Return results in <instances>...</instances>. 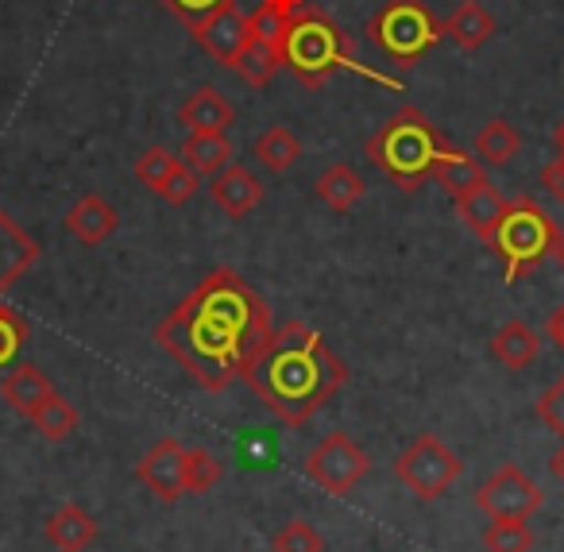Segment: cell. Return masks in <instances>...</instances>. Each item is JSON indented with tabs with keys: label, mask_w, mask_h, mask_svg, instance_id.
Here are the masks:
<instances>
[{
	"label": "cell",
	"mask_w": 564,
	"mask_h": 552,
	"mask_svg": "<svg viewBox=\"0 0 564 552\" xmlns=\"http://www.w3.org/2000/svg\"><path fill=\"white\" fill-rule=\"evenodd\" d=\"M271 305L236 271L205 274L155 328V340L202 390H228L271 340Z\"/></svg>",
	"instance_id": "obj_1"
},
{
	"label": "cell",
	"mask_w": 564,
	"mask_h": 552,
	"mask_svg": "<svg viewBox=\"0 0 564 552\" xmlns=\"http://www.w3.org/2000/svg\"><path fill=\"white\" fill-rule=\"evenodd\" d=\"M240 379L282 425L302 429L340 394L348 382V364L325 344L317 328L291 321L274 328Z\"/></svg>",
	"instance_id": "obj_2"
},
{
	"label": "cell",
	"mask_w": 564,
	"mask_h": 552,
	"mask_svg": "<svg viewBox=\"0 0 564 552\" xmlns=\"http://www.w3.org/2000/svg\"><path fill=\"white\" fill-rule=\"evenodd\" d=\"M279 58H282V66L310 89L329 86V78L337 71H352V74H360V78L376 82V86L402 89L399 78L376 71V66H364L360 58H356L352 35H348L325 9L310 4V0L294 12L291 28H286V35H282Z\"/></svg>",
	"instance_id": "obj_3"
},
{
	"label": "cell",
	"mask_w": 564,
	"mask_h": 552,
	"mask_svg": "<svg viewBox=\"0 0 564 552\" xmlns=\"http://www.w3.org/2000/svg\"><path fill=\"white\" fill-rule=\"evenodd\" d=\"M445 151V136L430 125L422 109L406 105L399 109L368 143H364V155L387 174L399 190L417 194L425 182L433 178V163Z\"/></svg>",
	"instance_id": "obj_4"
},
{
	"label": "cell",
	"mask_w": 564,
	"mask_h": 552,
	"mask_svg": "<svg viewBox=\"0 0 564 552\" xmlns=\"http://www.w3.org/2000/svg\"><path fill=\"white\" fill-rule=\"evenodd\" d=\"M561 236L556 220L541 209L533 197H510L502 220L495 228V236L487 240V248L502 259V279L507 286H514L522 274L538 271L545 259H553V243Z\"/></svg>",
	"instance_id": "obj_5"
},
{
	"label": "cell",
	"mask_w": 564,
	"mask_h": 552,
	"mask_svg": "<svg viewBox=\"0 0 564 552\" xmlns=\"http://www.w3.org/2000/svg\"><path fill=\"white\" fill-rule=\"evenodd\" d=\"M368 40L399 71H410L445 40V20H437V12L425 0H387L368 20Z\"/></svg>",
	"instance_id": "obj_6"
},
{
	"label": "cell",
	"mask_w": 564,
	"mask_h": 552,
	"mask_svg": "<svg viewBox=\"0 0 564 552\" xmlns=\"http://www.w3.org/2000/svg\"><path fill=\"white\" fill-rule=\"evenodd\" d=\"M464 464L445 441H437L433 433H422L399 459H394V475L399 483H406L422 502H433V498L448 495L453 483L460 479Z\"/></svg>",
	"instance_id": "obj_7"
},
{
	"label": "cell",
	"mask_w": 564,
	"mask_h": 552,
	"mask_svg": "<svg viewBox=\"0 0 564 552\" xmlns=\"http://www.w3.org/2000/svg\"><path fill=\"white\" fill-rule=\"evenodd\" d=\"M371 459L348 433H329L306 456V479H314L329 495H352L368 475Z\"/></svg>",
	"instance_id": "obj_8"
},
{
	"label": "cell",
	"mask_w": 564,
	"mask_h": 552,
	"mask_svg": "<svg viewBox=\"0 0 564 552\" xmlns=\"http://www.w3.org/2000/svg\"><path fill=\"white\" fill-rule=\"evenodd\" d=\"M476 506L491 521H530L545 506V490L518 464H502L487 483H479Z\"/></svg>",
	"instance_id": "obj_9"
},
{
	"label": "cell",
	"mask_w": 564,
	"mask_h": 552,
	"mask_svg": "<svg viewBox=\"0 0 564 552\" xmlns=\"http://www.w3.org/2000/svg\"><path fill=\"white\" fill-rule=\"evenodd\" d=\"M135 475L159 502H178L186 495V444L178 436L155 441L135 464Z\"/></svg>",
	"instance_id": "obj_10"
},
{
	"label": "cell",
	"mask_w": 564,
	"mask_h": 552,
	"mask_svg": "<svg viewBox=\"0 0 564 552\" xmlns=\"http://www.w3.org/2000/svg\"><path fill=\"white\" fill-rule=\"evenodd\" d=\"M267 186L248 171V166H225L220 174H213L209 182V197L225 217L243 220L259 202H263Z\"/></svg>",
	"instance_id": "obj_11"
},
{
	"label": "cell",
	"mask_w": 564,
	"mask_h": 552,
	"mask_svg": "<svg viewBox=\"0 0 564 552\" xmlns=\"http://www.w3.org/2000/svg\"><path fill=\"white\" fill-rule=\"evenodd\" d=\"M35 263H40V243L0 205V297H4V290L17 286Z\"/></svg>",
	"instance_id": "obj_12"
},
{
	"label": "cell",
	"mask_w": 564,
	"mask_h": 552,
	"mask_svg": "<svg viewBox=\"0 0 564 552\" xmlns=\"http://www.w3.org/2000/svg\"><path fill=\"white\" fill-rule=\"evenodd\" d=\"M194 40L209 51L217 63L232 66V58L243 51V43L251 40V28H248V12L236 4V9L217 12L213 20H205L202 28H194Z\"/></svg>",
	"instance_id": "obj_13"
},
{
	"label": "cell",
	"mask_w": 564,
	"mask_h": 552,
	"mask_svg": "<svg viewBox=\"0 0 564 552\" xmlns=\"http://www.w3.org/2000/svg\"><path fill=\"white\" fill-rule=\"evenodd\" d=\"M117 225H120V213L112 209L101 194L78 197L74 209L66 213V232H70L74 240L86 243V248H101V243L117 232Z\"/></svg>",
	"instance_id": "obj_14"
},
{
	"label": "cell",
	"mask_w": 564,
	"mask_h": 552,
	"mask_svg": "<svg viewBox=\"0 0 564 552\" xmlns=\"http://www.w3.org/2000/svg\"><path fill=\"white\" fill-rule=\"evenodd\" d=\"M51 394H58L55 382H51L47 371L35 367V364L12 367V371L0 379V398H4L17 413H24V418H32V413L40 410Z\"/></svg>",
	"instance_id": "obj_15"
},
{
	"label": "cell",
	"mask_w": 564,
	"mask_h": 552,
	"mask_svg": "<svg viewBox=\"0 0 564 552\" xmlns=\"http://www.w3.org/2000/svg\"><path fill=\"white\" fill-rule=\"evenodd\" d=\"M502 209H507V197H502L491 182H484V186H476L464 197H456V217H460V225L468 228L471 236H479L484 243L491 240L495 228H499Z\"/></svg>",
	"instance_id": "obj_16"
},
{
	"label": "cell",
	"mask_w": 564,
	"mask_h": 552,
	"mask_svg": "<svg viewBox=\"0 0 564 552\" xmlns=\"http://www.w3.org/2000/svg\"><path fill=\"white\" fill-rule=\"evenodd\" d=\"M97 533H101L97 518L82 510L78 502L58 506V510L47 518V541L55 544L58 552H86L89 544L97 541Z\"/></svg>",
	"instance_id": "obj_17"
},
{
	"label": "cell",
	"mask_w": 564,
	"mask_h": 552,
	"mask_svg": "<svg viewBox=\"0 0 564 552\" xmlns=\"http://www.w3.org/2000/svg\"><path fill=\"white\" fill-rule=\"evenodd\" d=\"M178 120L189 132H228L236 125V109L213 86H202L182 101Z\"/></svg>",
	"instance_id": "obj_18"
},
{
	"label": "cell",
	"mask_w": 564,
	"mask_h": 552,
	"mask_svg": "<svg viewBox=\"0 0 564 552\" xmlns=\"http://www.w3.org/2000/svg\"><path fill=\"white\" fill-rule=\"evenodd\" d=\"M495 32H499V24H495V17L479 4V0H460V4L445 17V35L460 51H479Z\"/></svg>",
	"instance_id": "obj_19"
},
{
	"label": "cell",
	"mask_w": 564,
	"mask_h": 552,
	"mask_svg": "<svg viewBox=\"0 0 564 552\" xmlns=\"http://www.w3.org/2000/svg\"><path fill=\"white\" fill-rule=\"evenodd\" d=\"M232 155L236 148L225 132H189L178 151V159L194 174H220L225 166H232Z\"/></svg>",
	"instance_id": "obj_20"
},
{
	"label": "cell",
	"mask_w": 564,
	"mask_h": 552,
	"mask_svg": "<svg viewBox=\"0 0 564 552\" xmlns=\"http://www.w3.org/2000/svg\"><path fill=\"white\" fill-rule=\"evenodd\" d=\"M433 178H437V186H445L453 197H464L468 190L484 186L487 171L476 155H468V151H460V148H448L445 143V151H441L437 163H433Z\"/></svg>",
	"instance_id": "obj_21"
},
{
	"label": "cell",
	"mask_w": 564,
	"mask_h": 552,
	"mask_svg": "<svg viewBox=\"0 0 564 552\" xmlns=\"http://www.w3.org/2000/svg\"><path fill=\"white\" fill-rule=\"evenodd\" d=\"M491 356L499 359L502 367H510V371H522V367H530L533 359L541 356V336L533 333L525 321H507V325L491 336Z\"/></svg>",
	"instance_id": "obj_22"
},
{
	"label": "cell",
	"mask_w": 564,
	"mask_h": 552,
	"mask_svg": "<svg viewBox=\"0 0 564 552\" xmlns=\"http://www.w3.org/2000/svg\"><path fill=\"white\" fill-rule=\"evenodd\" d=\"M317 197H322L325 205H329L333 213H352L356 205H360V197L368 194V182H364V174L356 171V166L348 163H333L329 171L317 178Z\"/></svg>",
	"instance_id": "obj_23"
},
{
	"label": "cell",
	"mask_w": 564,
	"mask_h": 552,
	"mask_svg": "<svg viewBox=\"0 0 564 552\" xmlns=\"http://www.w3.org/2000/svg\"><path fill=\"white\" fill-rule=\"evenodd\" d=\"M302 4H306V0H259V9L248 17L251 35H256L259 43H267V47L279 51L282 47V35H286L294 12H299Z\"/></svg>",
	"instance_id": "obj_24"
},
{
	"label": "cell",
	"mask_w": 564,
	"mask_h": 552,
	"mask_svg": "<svg viewBox=\"0 0 564 552\" xmlns=\"http://www.w3.org/2000/svg\"><path fill=\"white\" fill-rule=\"evenodd\" d=\"M256 159L263 171L271 174H286L294 163L302 159V143L299 136L291 132V128H282V125H271L263 136L256 140Z\"/></svg>",
	"instance_id": "obj_25"
},
{
	"label": "cell",
	"mask_w": 564,
	"mask_h": 552,
	"mask_svg": "<svg viewBox=\"0 0 564 552\" xmlns=\"http://www.w3.org/2000/svg\"><path fill=\"white\" fill-rule=\"evenodd\" d=\"M522 151V136H518V128L510 125V120H502V117H495V120H487L484 128H479V136H476V155L484 159V163H491V166H507L510 159Z\"/></svg>",
	"instance_id": "obj_26"
},
{
	"label": "cell",
	"mask_w": 564,
	"mask_h": 552,
	"mask_svg": "<svg viewBox=\"0 0 564 552\" xmlns=\"http://www.w3.org/2000/svg\"><path fill=\"white\" fill-rule=\"evenodd\" d=\"M282 66V58H279V51L274 47H267V43H259L256 35H251L248 43H243V51L232 58V66L228 71H236L240 74L248 86H267V82L274 78V71Z\"/></svg>",
	"instance_id": "obj_27"
},
{
	"label": "cell",
	"mask_w": 564,
	"mask_h": 552,
	"mask_svg": "<svg viewBox=\"0 0 564 552\" xmlns=\"http://www.w3.org/2000/svg\"><path fill=\"white\" fill-rule=\"evenodd\" d=\"M78 421H82L78 410H74L63 394H51L47 402L32 413V425L40 429V436H43V441H55V444L78 433Z\"/></svg>",
	"instance_id": "obj_28"
},
{
	"label": "cell",
	"mask_w": 564,
	"mask_h": 552,
	"mask_svg": "<svg viewBox=\"0 0 564 552\" xmlns=\"http://www.w3.org/2000/svg\"><path fill=\"white\" fill-rule=\"evenodd\" d=\"M225 479V464L209 448H186V495H209Z\"/></svg>",
	"instance_id": "obj_29"
},
{
	"label": "cell",
	"mask_w": 564,
	"mask_h": 552,
	"mask_svg": "<svg viewBox=\"0 0 564 552\" xmlns=\"http://www.w3.org/2000/svg\"><path fill=\"white\" fill-rule=\"evenodd\" d=\"M479 541H484V552H530L533 529L525 521H491Z\"/></svg>",
	"instance_id": "obj_30"
},
{
	"label": "cell",
	"mask_w": 564,
	"mask_h": 552,
	"mask_svg": "<svg viewBox=\"0 0 564 552\" xmlns=\"http://www.w3.org/2000/svg\"><path fill=\"white\" fill-rule=\"evenodd\" d=\"M159 4H163L178 24H186L189 32H194V28H202L205 20H213L217 12L236 9L240 0H159Z\"/></svg>",
	"instance_id": "obj_31"
},
{
	"label": "cell",
	"mask_w": 564,
	"mask_h": 552,
	"mask_svg": "<svg viewBox=\"0 0 564 552\" xmlns=\"http://www.w3.org/2000/svg\"><path fill=\"white\" fill-rule=\"evenodd\" d=\"M271 549L274 552H325V537L317 533L310 521L294 518L271 537Z\"/></svg>",
	"instance_id": "obj_32"
},
{
	"label": "cell",
	"mask_w": 564,
	"mask_h": 552,
	"mask_svg": "<svg viewBox=\"0 0 564 552\" xmlns=\"http://www.w3.org/2000/svg\"><path fill=\"white\" fill-rule=\"evenodd\" d=\"M178 163H182V159L171 155L166 148H148L140 159H135V178H140V186H148L151 194H155V190L171 178V171Z\"/></svg>",
	"instance_id": "obj_33"
},
{
	"label": "cell",
	"mask_w": 564,
	"mask_h": 552,
	"mask_svg": "<svg viewBox=\"0 0 564 552\" xmlns=\"http://www.w3.org/2000/svg\"><path fill=\"white\" fill-rule=\"evenodd\" d=\"M28 336H32L28 321L20 317L17 310H9V305L0 302V367H9L12 359L20 356V348L28 344Z\"/></svg>",
	"instance_id": "obj_34"
},
{
	"label": "cell",
	"mask_w": 564,
	"mask_h": 552,
	"mask_svg": "<svg viewBox=\"0 0 564 552\" xmlns=\"http://www.w3.org/2000/svg\"><path fill=\"white\" fill-rule=\"evenodd\" d=\"M197 178H202V174H194L186 163H178V166H174V171H171V178H166L163 186L155 190V194L163 197L166 205H186L189 197L197 194V186H202V182H197Z\"/></svg>",
	"instance_id": "obj_35"
},
{
	"label": "cell",
	"mask_w": 564,
	"mask_h": 552,
	"mask_svg": "<svg viewBox=\"0 0 564 552\" xmlns=\"http://www.w3.org/2000/svg\"><path fill=\"white\" fill-rule=\"evenodd\" d=\"M538 418L564 441V375L538 398Z\"/></svg>",
	"instance_id": "obj_36"
},
{
	"label": "cell",
	"mask_w": 564,
	"mask_h": 552,
	"mask_svg": "<svg viewBox=\"0 0 564 552\" xmlns=\"http://www.w3.org/2000/svg\"><path fill=\"white\" fill-rule=\"evenodd\" d=\"M541 186H545L549 194H553L556 202L564 205V155H556L553 163H549L545 171H541Z\"/></svg>",
	"instance_id": "obj_37"
},
{
	"label": "cell",
	"mask_w": 564,
	"mask_h": 552,
	"mask_svg": "<svg viewBox=\"0 0 564 552\" xmlns=\"http://www.w3.org/2000/svg\"><path fill=\"white\" fill-rule=\"evenodd\" d=\"M545 336L556 344V348L564 351V305H561V310L549 313V321H545Z\"/></svg>",
	"instance_id": "obj_38"
},
{
	"label": "cell",
	"mask_w": 564,
	"mask_h": 552,
	"mask_svg": "<svg viewBox=\"0 0 564 552\" xmlns=\"http://www.w3.org/2000/svg\"><path fill=\"white\" fill-rule=\"evenodd\" d=\"M549 472H553L556 483H564V444L553 452V456H549Z\"/></svg>",
	"instance_id": "obj_39"
},
{
	"label": "cell",
	"mask_w": 564,
	"mask_h": 552,
	"mask_svg": "<svg viewBox=\"0 0 564 552\" xmlns=\"http://www.w3.org/2000/svg\"><path fill=\"white\" fill-rule=\"evenodd\" d=\"M553 143H556V155H564V117H561V125L553 128Z\"/></svg>",
	"instance_id": "obj_40"
},
{
	"label": "cell",
	"mask_w": 564,
	"mask_h": 552,
	"mask_svg": "<svg viewBox=\"0 0 564 552\" xmlns=\"http://www.w3.org/2000/svg\"><path fill=\"white\" fill-rule=\"evenodd\" d=\"M553 259H556V267L564 271V232L556 236V243H553Z\"/></svg>",
	"instance_id": "obj_41"
}]
</instances>
